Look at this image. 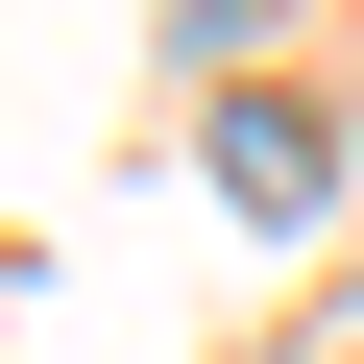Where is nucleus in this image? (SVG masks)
Segmentation results:
<instances>
[{
    "label": "nucleus",
    "instance_id": "obj_1",
    "mask_svg": "<svg viewBox=\"0 0 364 364\" xmlns=\"http://www.w3.org/2000/svg\"><path fill=\"white\" fill-rule=\"evenodd\" d=\"M219 195H243V219H316V195H340V146H316L291 97H219Z\"/></svg>",
    "mask_w": 364,
    "mask_h": 364
}]
</instances>
